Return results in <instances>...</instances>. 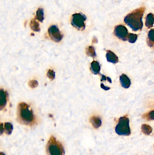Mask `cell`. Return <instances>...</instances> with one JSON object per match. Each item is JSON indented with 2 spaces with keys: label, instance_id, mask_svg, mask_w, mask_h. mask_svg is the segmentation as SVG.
<instances>
[{
  "label": "cell",
  "instance_id": "8",
  "mask_svg": "<svg viewBox=\"0 0 154 155\" xmlns=\"http://www.w3.org/2000/svg\"><path fill=\"white\" fill-rule=\"evenodd\" d=\"M106 57L108 61L111 62V63L116 64L119 62V58H118V56L114 53H113L110 50L107 51Z\"/></svg>",
  "mask_w": 154,
  "mask_h": 155
},
{
  "label": "cell",
  "instance_id": "20",
  "mask_svg": "<svg viewBox=\"0 0 154 155\" xmlns=\"http://www.w3.org/2000/svg\"><path fill=\"white\" fill-rule=\"evenodd\" d=\"M143 118L147 121L154 120V110L150 111V112L144 115Z\"/></svg>",
  "mask_w": 154,
  "mask_h": 155
},
{
  "label": "cell",
  "instance_id": "6",
  "mask_svg": "<svg viewBox=\"0 0 154 155\" xmlns=\"http://www.w3.org/2000/svg\"><path fill=\"white\" fill-rule=\"evenodd\" d=\"M48 34L51 39L56 42L60 41L63 37L59 28L55 25H52L49 27Z\"/></svg>",
  "mask_w": 154,
  "mask_h": 155
},
{
  "label": "cell",
  "instance_id": "21",
  "mask_svg": "<svg viewBox=\"0 0 154 155\" xmlns=\"http://www.w3.org/2000/svg\"><path fill=\"white\" fill-rule=\"evenodd\" d=\"M137 35L134 34H129L127 37V40L129 42L133 43L137 41Z\"/></svg>",
  "mask_w": 154,
  "mask_h": 155
},
{
  "label": "cell",
  "instance_id": "5",
  "mask_svg": "<svg viewBox=\"0 0 154 155\" xmlns=\"http://www.w3.org/2000/svg\"><path fill=\"white\" fill-rule=\"evenodd\" d=\"M87 19L86 16L82 13L73 15L71 20L72 25L78 30H83L85 28V21Z\"/></svg>",
  "mask_w": 154,
  "mask_h": 155
},
{
  "label": "cell",
  "instance_id": "25",
  "mask_svg": "<svg viewBox=\"0 0 154 155\" xmlns=\"http://www.w3.org/2000/svg\"><path fill=\"white\" fill-rule=\"evenodd\" d=\"M4 127H3V124L1 123V134H2V133L4 132Z\"/></svg>",
  "mask_w": 154,
  "mask_h": 155
},
{
  "label": "cell",
  "instance_id": "1",
  "mask_svg": "<svg viewBox=\"0 0 154 155\" xmlns=\"http://www.w3.org/2000/svg\"><path fill=\"white\" fill-rule=\"evenodd\" d=\"M17 121L21 124L32 126L35 123V118L30 107L25 103H21L17 107Z\"/></svg>",
  "mask_w": 154,
  "mask_h": 155
},
{
  "label": "cell",
  "instance_id": "17",
  "mask_svg": "<svg viewBox=\"0 0 154 155\" xmlns=\"http://www.w3.org/2000/svg\"><path fill=\"white\" fill-rule=\"evenodd\" d=\"M30 26L32 30H33L35 31L38 32L40 31L39 23L35 20H33L31 21Z\"/></svg>",
  "mask_w": 154,
  "mask_h": 155
},
{
  "label": "cell",
  "instance_id": "14",
  "mask_svg": "<svg viewBox=\"0 0 154 155\" xmlns=\"http://www.w3.org/2000/svg\"><path fill=\"white\" fill-rule=\"evenodd\" d=\"M147 43L149 46L154 47V29H151L149 32Z\"/></svg>",
  "mask_w": 154,
  "mask_h": 155
},
{
  "label": "cell",
  "instance_id": "26",
  "mask_svg": "<svg viewBox=\"0 0 154 155\" xmlns=\"http://www.w3.org/2000/svg\"><path fill=\"white\" fill-rule=\"evenodd\" d=\"M106 79H107V77H106V76H104V75H103L101 79V81H105V80H106Z\"/></svg>",
  "mask_w": 154,
  "mask_h": 155
},
{
  "label": "cell",
  "instance_id": "11",
  "mask_svg": "<svg viewBox=\"0 0 154 155\" xmlns=\"http://www.w3.org/2000/svg\"><path fill=\"white\" fill-rule=\"evenodd\" d=\"M90 69H91V72L94 74H99L100 73V66L99 62L96 61H94L92 62L91 64Z\"/></svg>",
  "mask_w": 154,
  "mask_h": 155
},
{
  "label": "cell",
  "instance_id": "22",
  "mask_svg": "<svg viewBox=\"0 0 154 155\" xmlns=\"http://www.w3.org/2000/svg\"><path fill=\"white\" fill-rule=\"evenodd\" d=\"M47 76H48V78L49 79L51 80H53L55 79V72L51 69H49V71H48L47 73Z\"/></svg>",
  "mask_w": 154,
  "mask_h": 155
},
{
  "label": "cell",
  "instance_id": "16",
  "mask_svg": "<svg viewBox=\"0 0 154 155\" xmlns=\"http://www.w3.org/2000/svg\"><path fill=\"white\" fill-rule=\"evenodd\" d=\"M35 19L40 22H42L44 20V11L42 8H38L37 11Z\"/></svg>",
  "mask_w": 154,
  "mask_h": 155
},
{
  "label": "cell",
  "instance_id": "15",
  "mask_svg": "<svg viewBox=\"0 0 154 155\" xmlns=\"http://www.w3.org/2000/svg\"><path fill=\"white\" fill-rule=\"evenodd\" d=\"M4 130L7 135H11L13 130L12 124L10 122H6L4 124Z\"/></svg>",
  "mask_w": 154,
  "mask_h": 155
},
{
  "label": "cell",
  "instance_id": "28",
  "mask_svg": "<svg viewBox=\"0 0 154 155\" xmlns=\"http://www.w3.org/2000/svg\"></svg>",
  "mask_w": 154,
  "mask_h": 155
},
{
  "label": "cell",
  "instance_id": "10",
  "mask_svg": "<svg viewBox=\"0 0 154 155\" xmlns=\"http://www.w3.org/2000/svg\"><path fill=\"white\" fill-rule=\"evenodd\" d=\"M7 103V93L4 90H0V109L2 110Z\"/></svg>",
  "mask_w": 154,
  "mask_h": 155
},
{
  "label": "cell",
  "instance_id": "3",
  "mask_svg": "<svg viewBox=\"0 0 154 155\" xmlns=\"http://www.w3.org/2000/svg\"><path fill=\"white\" fill-rule=\"evenodd\" d=\"M47 155H65V150L61 143L53 136L50 137L46 146Z\"/></svg>",
  "mask_w": 154,
  "mask_h": 155
},
{
  "label": "cell",
  "instance_id": "2",
  "mask_svg": "<svg viewBox=\"0 0 154 155\" xmlns=\"http://www.w3.org/2000/svg\"><path fill=\"white\" fill-rule=\"evenodd\" d=\"M145 8L141 7L136 9L127 15L124 19V22L130 26L133 31H137L142 30L143 27L142 18L144 13Z\"/></svg>",
  "mask_w": 154,
  "mask_h": 155
},
{
  "label": "cell",
  "instance_id": "29",
  "mask_svg": "<svg viewBox=\"0 0 154 155\" xmlns=\"http://www.w3.org/2000/svg\"></svg>",
  "mask_w": 154,
  "mask_h": 155
},
{
  "label": "cell",
  "instance_id": "4",
  "mask_svg": "<svg viewBox=\"0 0 154 155\" xmlns=\"http://www.w3.org/2000/svg\"><path fill=\"white\" fill-rule=\"evenodd\" d=\"M115 131L118 135L120 136H127L131 134L129 126V120L127 116L119 119L118 124L115 128Z\"/></svg>",
  "mask_w": 154,
  "mask_h": 155
},
{
  "label": "cell",
  "instance_id": "18",
  "mask_svg": "<svg viewBox=\"0 0 154 155\" xmlns=\"http://www.w3.org/2000/svg\"><path fill=\"white\" fill-rule=\"evenodd\" d=\"M142 130L144 134L145 135H149L152 132V129L148 125L143 124L142 126Z\"/></svg>",
  "mask_w": 154,
  "mask_h": 155
},
{
  "label": "cell",
  "instance_id": "13",
  "mask_svg": "<svg viewBox=\"0 0 154 155\" xmlns=\"http://www.w3.org/2000/svg\"><path fill=\"white\" fill-rule=\"evenodd\" d=\"M154 24V15L150 13L147 15L145 21V26L148 28H150L153 26Z\"/></svg>",
  "mask_w": 154,
  "mask_h": 155
},
{
  "label": "cell",
  "instance_id": "12",
  "mask_svg": "<svg viewBox=\"0 0 154 155\" xmlns=\"http://www.w3.org/2000/svg\"><path fill=\"white\" fill-rule=\"evenodd\" d=\"M90 122L94 128H99L101 125L102 122L100 119L97 116L91 117L90 119Z\"/></svg>",
  "mask_w": 154,
  "mask_h": 155
},
{
  "label": "cell",
  "instance_id": "24",
  "mask_svg": "<svg viewBox=\"0 0 154 155\" xmlns=\"http://www.w3.org/2000/svg\"><path fill=\"white\" fill-rule=\"evenodd\" d=\"M101 87L103 90H109L110 89V88L104 86V85L103 84H101Z\"/></svg>",
  "mask_w": 154,
  "mask_h": 155
},
{
  "label": "cell",
  "instance_id": "9",
  "mask_svg": "<svg viewBox=\"0 0 154 155\" xmlns=\"http://www.w3.org/2000/svg\"><path fill=\"white\" fill-rule=\"evenodd\" d=\"M120 80L121 86L125 89H127L130 86L131 84L130 80L125 74H123L121 75L120 77Z\"/></svg>",
  "mask_w": 154,
  "mask_h": 155
},
{
  "label": "cell",
  "instance_id": "7",
  "mask_svg": "<svg viewBox=\"0 0 154 155\" xmlns=\"http://www.w3.org/2000/svg\"><path fill=\"white\" fill-rule=\"evenodd\" d=\"M114 34L118 38L124 41L127 40L128 33L127 29L123 25H119L116 26L114 29Z\"/></svg>",
  "mask_w": 154,
  "mask_h": 155
},
{
  "label": "cell",
  "instance_id": "23",
  "mask_svg": "<svg viewBox=\"0 0 154 155\" xmlns=\"http://www.w3.org/2000/svg\"><path fill=\"white\" fill-rule=\"evenodd\" d=\"M29 85L32 88H35L37 87L38 85V83L36 80H32L29 83Z\"/></svg>",
  "mask_w": 154,
  "mask_h": 155
},
{
  "label": "cell",
  "instance_id": "19",
  "mask_svg": "<svg viewBox=\"0 0 154 155\" xmlns=\"http://www.w3.org/2000/svg\"><path fill=\"white\" fill-rule=\"evenodd\" d=\"M86 54L88 56L90 57H94L96 56L95 51V48L93 46H90L86 49Z\"/></svg>",
  "mask_w": 154,
  "mask_h": 155
},
{
  "label": "cell",
  "instance_id": "27",
  "mask_svg": "<svg viewBox=\"0 0 154 155\" xmlns=\"http://www.w3.org/2000/svg\"><path fill=\"white\" fill-rule=\"evenodd\" d=\"M0 155H5V154H4V153H3V152H1V154H0Z\"/></svg>",
  "mask_w": 154,
  "mask_h": 155
}]
</instances>
